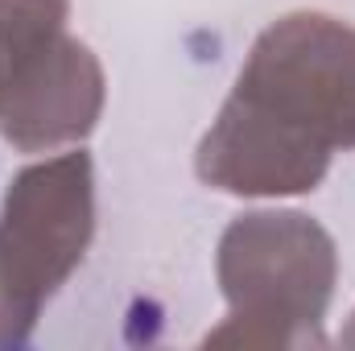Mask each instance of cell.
<instances>
[{
    "instance_id": "cell-1",
    "label": "cell",
    "mask_w": 355,
    "mask_h": 351,
    "mask_svg": "<svg viewBox=\"0 0 355 351\" xmlns=\"http://www.w3.org/2000/svg\"><path fill=\"white\" fill-rule=\"evenodd\" d=\"M355 149V25L285 12L265 25L194 149V174L236 198L310 194Z\"/></svg>"
},
{
    "instance_id": "cell-2",
    "label": "cell",
    "mask_w": 355,
    "mask_h": 351,
    "mask_svg": "<svg viewBox=\"0 0 355 351\" xmlns=\"http://www.w3.org/2000/svg\"><path fill=\"white\" fill-rule=\"evenodd\" d=\"M215 281L227 314L207 343L322 348L339 248L335 236L302 211H244L219 236Z\"/></svg>"
},
{
    "instance_id": "cell-3",
    "label": "cell",
    "mask_w": 355,
    "mask_h": 351,
    "mask_svg": "<svg viewBox=\"0 0 355 351\" xmlns=\"http://www.w3.org/2000/svg\"><path fill=\"white\" fill-rule=\"evenodd\" d=\"M107 75L71 33V0H12V62L0 99V137L21 153L83 145L99 128Z\"/></svg>"
},
{
    "instance_id": "cell-4",
    "label": "cell",
    "mask_w": 355,
    "mask_h": 351,
    "mask_svg": "<svg viewBox=\"0 0 355 351\" xmlns=\"http://www.w3.org/2000/svg\"><path fill=\"white\" fill-rule=\"evenodd\" d=\"M0 232L58 293L83 264L95 240V162L79 145L17 170L4 203Z\"/></svg>"
},
{
    "instance_id": "cell-5",
    "label": "cell",
    "mask_w": 355,
    "mask_h": 351,
    "mask_svg": "<svg viewBox=\"0 0 355 351\" xmlns=\"http://www.w3.org/2000/svg\"><path fill=\"white\" fill-rule=\"evenodd\" d=\"M50 298H54V289L0 232V351L25 348L33 339Z\"/></svg>"
},
{
    "instance_id": "cell-6",
    "label": "cell",
    "mask_w": 355,
    "mask_h": 351,
    "mask_svg": "<svg viewBox=\"0 0 355 351\" xmlns=\"http://www.w3.org/2000/svg\"><path fill=\"white\" fill-rule=\"evenodd\" d=\"M8 62H12V0H0V99L8 83Z\"/></svg>"
},
{
    "instance_id": "cell-7",
    "label": "cell",
    "mask_w": 355,
    "mask_h": 351,
    "mask_svg": "<svg viewBox=\"0 0 355 351\" xmlns=\"http://www.w3.org/2000/svg\"><path fill=\"white\" fill-rule=\"evenodd\" d=\"M339 343H343V348H355V310H352V323H347L343 335H339Z\"/></svg>"
}]
</instances>
